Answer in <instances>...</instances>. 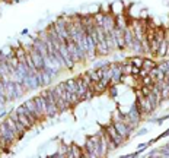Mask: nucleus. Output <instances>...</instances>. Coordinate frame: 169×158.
Segmentation results:
<instances>
[{
    "instance_id": "f257e3e1",
    "label": "nucleus",
    "mask_w": 169,
    "mask_h": 158,
    "mask_svg": "<svg viewBox=\"0 0 169 158\" xmlns=\"http://www.w3.org/2000/svg\"><path fill=\"white\" fill-rule=\"evenodd\" d=\"M99 148H101V136L98 133L86 138L83 146L86 157H99Z\"/></svg>"
},
{
    "instance_id": "f03ea898",
    "label": "nucleus",
    "mask_w": 169,
    "mask_h": 158,
    "mask_svg": "<svg viewBox=\"0 0 169 158\" xmlns=\"http://www.w3.org/2000/svg\"><path fill=\"white\" fill-rule=\"evenodd\" d=\"M42 95L45 97V101H47V117H55L60 111H58V108H57V105L54 103V98H52V95H51L50 92V88H45L44 91H42Z\"/></svg>"
},
{
    "instance_id": "7ed1b4c3",
    "label": "nucleus",
    "mask_w": 169,
    "mask_h": 158,
    "mask_svg": "<svg viewBox=\"0 0 169 158\" xmlns=\"http://www.w3.org/2000/svg\"><path fill=\"white\" fill-rule=\"evenodd\" d=\"M112 124L115 126V129H117V132H118L119 135L124 138V139H130V136H131V133L134 132V129L131 127V126H128L125 122H121V120H115V119H112Z\"/></svg>"
},
{
    "instance_id": "20e7f679",
    "label": "nucleus",
    "mask_w": 169,
    "mask_h": 158,
    "mask_svg": "<svg viewBox=\"0 0 169 158\" xmlns=\"http://www.w3.org/2000/svg\"><path fill=\"white\" fill-rule=\"evenodd\" d=\"M105 130H106V133H108V136H109V139L112 140L117 146H122L124 145V142H125V139L119 135L118 132H117V129H115V126L112 124V122L109 123V124H106L105 126Z\"/></svg>"
},
{
    "instance_id": "39448f33",
    "label": "nucleus",
    "mask_w": 169,
    "mask_h": 158,
    "mask_svg": "<svg viewBox=\"0 0 169 158\" xmlns=\"http://www.w3.org/2000/svg\"><path fill=\"white\" fill-rule=\"evenodd\" d=\"M23 104L26 105V107H28V110H29V111H31V113L35 116V119L38 120V123L47 119V117L44 116V113H42V111H41L38 107H36V104H35V101H34V98H29V100H26Z\"/></svg>"
},
{
    "instance_id": "423d86ee",
    "label": "nucleus",
    "mask_w": 169,
    "mask_h": 158,
    "mask_svg": "<svg viewBox=\"0 0 169 158\" xmlns=\"http://www.w3.org/2000/svg\"><path fill=\"white\" fill-rule=\"evenodd\" d=\"M109 68H111V70H112V79H111V84L117 85V84L121 82V79H122V76H124L122 69H121V63H118V62H112V63L109 65Z\"/></svg>"
},
{
    "instance_id": "0eeeda50",
    "label": "nucleus",
    "mask_w": 169,
    "mask_h": 158,
    "mask_svg": "<svg viewBox=\"0 0 169 158\" xmlns=\"http://www.w3.org/2000/svg\"><path fill=\"white\" fill-rule=\"evenodd\" d=\"M29 54H31V57H32V60H34V63H35V66H36V69L39 70H44L45 69V60H44V57L41 56V53L38 51L36 49H35L34 46H32V49L29 50Z\"/></svg>"
},
{
    "instance_id": "6e6552de",
    "label": "nucleus",
    "mask_w": 169,
    "mask_h": 158,
    "mask_svg": "<svg viewBox=\"0 0 169 158\" xmlns=\"http://www.w3.org/2000/svg\"><path fill=\"white\" fill-rule=\"evenodd\" d=\"M114 28H115V16L112 13H105L103 15V24H102L103 32H112Z\"/></svg>"
},
{
    "instance_id": "1a4fd4ad",
    "label": "nucleus",
    "mask_w": 169,
    "mask_h": 158,
    "mask_svg": "<svg viewBox=\"0 0 169 158\" xmlns=\"http://www.w3.org/2000/svg\"><path fill=\"white\" fill-rule=\"evenodd\" d=\"M4 82V88H6V98L7 101H13L16 100V87H15V81L9 79V81H3Z\"/></svg>"
},
{
    "instance_id": "9d476101",
    "label": "nucleus",
    "mask_w": 169,
    "mask_h": 158,
    "mask_svg": "<svg viewBox=\"0 0 169 158\" xmlns=\"http://www.w3.org/2000/svg\"><path fill=\"white\" fill-rule=\"evenodd\" d=\"M74 79H76V85H77L76 94H77V97L80 98V101H84V95H86V91H87V84L84 82L82 75H79V76L74 78Z\"/></svg>"
},
{
    "instance_id": "9b49d317",
    "label": "nucleus",
    "mask_w": 169,
    "mask_h": 158,
    "mask_svg": "<svg viewBox=\"0 0 169 158\" xmlns=\"http://www.w3.org/2000/svg\"><path fill=\"white\" fill-rule=\"evenodd\" d=\"M122 37H124V43H125V49H127V50H130V47H131V44H133V41H134L133 25H130V26H125Z\"/></svg>"
},
{
    "instance_id": "f8f14e48",
    "label": "nucleus",
    "mask_w": 169,
    "mask_h": 158,
    "mask_svg": "<svg viewBox=\"0 0 169 158\" xmlns=\"http://www.w3.org/2000/svg\"><path fill=\"white\" fill-rule=\"evenodd\" d=\"M4 123H6V124L10 127V130H12V132L16 135V139H17V140H20L22 138H23V136H25V133H20V130L17 129V126H16V123H15V120H13V119H12L9 114L6 116V119H4Z\"/></svg>"
},
{
    "instance_id": "ddd939ff",
    "label": "nucleus",
    "mask_w": 169,
    "mask_h": 158,
    "mask_svg": "<svg viewBox=\"0 0 169 158\" xmlns=\"http://www.w3.org/2000/svg\"><path fill=\"white\" fill-rule=\"evenodd\" d=\"M67 157H73V158H80V157H86L84 155V151L77 146V145H68V149H67Z\"/></svg>"
},
{
    "instance_id": "4468645a",
    "label": "nucleus",
    "mask_w": 169,
    "mask_h": 158,
    "mask_svg": "<svg viewBox=\"0 0 169 158\" xmlns=\"http://www.w3.org/2000/svg\"><path fill=\"white\" fill-rule=\"evenodd\" d=\"M16 110H17V111H22V113H23V114H25V116H26V117H28L29 120H31V123H32L34 126H36V124H38V120L35 119V116L32 114V113H31V111H29V110H28V107H26L25 104L19 105Z\"/></svg>"
},
{
    "instance_id": "2eb2a0df",
    "label": "nucleus",
    "mask_w": 169,
    "mask_h": 158,
    "mask_svg": "<svg viewBox=\"0 0 169 158\" xmlns=\"http://www.w3.org/2000/svg\"><path fill=\"white\" fill-rule=\"evenodd\" d=\"M149 75L154 79V82H156V81H163V79H165V73L159 69L157 66H154V68H152V69L149 70ZM165 81H166V79H165Z\"/></svg>"
},
{
    "instance_id": "dca6fc26",
    "label": "nucleus",
    "mask_w": 169,
    "mask_h": 158,
    "mask_svg": "<svg viewBox=\"0 0 169 158\" xmlns=\"http://www.w3.org/2000/svg\"><path fill=\"white\" fill-rule=\"evenodd\" d=\"M143 54H135V56H133V57H128V59H125L127 62H130L133 66H135V68H141L143 66Z\"/></svg>"
},
{
    "instance_id": "f3484780",
    "label": "nucleus",
    "mask_w": 169,
    "mask_h": 158,
    "mask_svg": "<svg viewBox=\"0 0 169 158\" xmlns=\"http://www.w3.org/2000/svg\"><path fill=\"white\" fill-rule=\"evenodd\" d=\"M41 78H42V87H48L51 84V81H52V76L47 69L41 70Z\"/></svg>"
},
{
    "instance_id": "a211bd4d",
    "label": "nucleus",
    "mask_w": 169,
    "mask_h": 158,
    "mask_svg": "<svg viewBox=\"0 0 169 158\" xmlns=\"http://www.w3.org/2000/svg\"><path fill=\"white\" fill-rule=\"evenodd\" d=\"M154 66H157V62H154L153 57H143V66L141 68H146V69H152Z\"/></svg>"
},
{
    "instance_id": "6ab92c4d",
    "label": "nucleus",
    "mask_w": 169,
    "mask_h": 158,
    "mask_svg": "<svg viewBox=\"0 0 169 158\" xmlns=\"http://www.w3.org/2000/svg\"><path fill=\"white\" fill-rule=\"evenodd\" d=\"M121 69H122V73L124 75H133V65L127 60L121 62Z\"/></svg>"
},
{
    "instance_id": "aec40b11",
    "label": "nucleus",
    "mask_w": 169,
    "mask_h": 158,
    "mask_svg": "<svg viewBox=\"0 0 169 158\" xmlns=\"http://www.w3.org/2000/svg\"><path fill=\"white\" fill-rule=\"evenodd\" d=\"M138 84H140V85L153 87V84H154V79H153L150 75H146V76H143V78H138Z\"/></svg>"
},
{
    "instance_id": "412c9836",
    "label": "nucleus",
    "mask_w": 169,
    "mask_h": 158,
    "mask_svg": "<svg viewBox=\"0 0 169 158\" xmlns=\"http://www.w3.org/2000/svg\"><path fill=\"white\" fill-rule=\"evenodd\" d=\"M66 89L67 91H70V92H73V94H76V91H77V85H76V79H67L66 82Z\"/></svg>"
},
{
    "instance_id": "4be33fe9",
    "label": "nucleus",
    "mask_w": 169,
    "mask_h": 158,
    "mask_svg": "<svg viewBox=\"0 0 169 158\" xmlns=\"http://www.w3.org/2000/svg\"><path fill=\"white\" fill-rule=\"evenodd\" d=\"M108 97H111V98H115L117 95H118V89H117V85H114V84H111L109 87H108Z\"/></svg>"
},
{
    "instance_id": "5701e85b",
    "label": "nucleus",
    "mask_w": 169,
    "mask_h": 158,
    "mask_svg": "<svg viewBox=\"0 0 169 158\" xmlns=\"http://www.w3.org/2000/svg\"><path fill=\"white\" fill-rule=\"evenodd\" d=\"M157 68L162 70L163 73L169 72V60H163V62H159V63H157Z\"/></svg>"
},
{
    "instance_id": "b1692460",
    "label": "nucleus",
    "mask_w": 169,
    "mask_h": 158,
    "mask_svg": "<svg viewBox=\"0 0 169 158\" xmlns=\"http://www.w3.org/2000/svg\"><path fill=\"white\" fill-rule=\"evenodd\" d=\"M160 98H162V101L169 100V89L168 88H163V89L160 91Z\"/></svg>"
},
{
    "instance_id": "393cba45",
    "label": "nucleus",
    "mask_w": 169,
    "mask_h": 158,
    "mask_svg": "<svg viewBox=\"0 0 169 158\" xmlns=\"http://www.w3.org/2000/svg\"><path fill=\"white\" fill-rule=\"evenodd\" d=\"M146 75H149V69H146V68H140L138 70V78H143V76H146Z\"/></svg>"
},
{
    "instance_id": "a878e982",
    "label": "nucleus",
    "mask_w": 169,
    "mask_h": 158,
    "mask_svg": "<svg viewBox=\"0 0 169 158\" xmlns=\"http://www.w3.org/2000/svg\"><path fill=\"white\" fill-rule=\"evenodd\" d=\"M169 116H166V117H160V119H157V124H160V123H163V120H166Z\"/></svg>"
},
{
    "instance_id": "bb28decb",
    "label": "nucleus",
    "mask_w": 169,
    "mask_h": 158,
    "mask_svg": "<svg viewBox=\"0 0 169 158\" xmlns=\"http://www.w3.org/2000/svg\"><path fill=\"white\" fill-rule=\"evenodd\" d=\"M20 34H22V35H26V34H28V29H23V31H22Z\"/></svg>"
},
{
    "instance_id": "cd10ccee",
    "label": "nucleus",
    "mask_w": 169,
    "mask_h": 158,
    "mask_svg": "<svg viewBox=\"0 0 169 158\" xmlns=\"http://www.w3.org/2000/svg\"><path fill=\"white\" fill-rule=\"evenodd\" d=\"M20 0H10V3H19Z\"/></svg>"
},
{
    "instance_id": "c85d7f7f",
    "label": "nucleus",
    "mask_w": 169,
    "mask_h": 158,
    "mask_svg": "<svg viewBox=\"0 0 169 158\" xmlns=\"http://www.w3.org/2000/svg\"><path fill=\"white\" fill-rule=\"evenodd\" d=\"M166 88L169 89V79H166Z\"/></svg>"
},
{
    "instance_id": "c756f323",
    "label": "nucleus",
    "mask_w": 169,
    "mask_h": 158,
    "mask_svg": "<svg viewBox=\"0 0 169 158\" xmlns=\"http://www.w3.org/2000/svg\"><path fill=\"white\" fill-rule=\"evenodd\" d=\"M3 3H10V0H1Z\"/></svg>"
},
{
    "instance_id": "7c9ffc66",
    "label": "nucleus",
    "mask_w": 169,
    "mask_h": 158,
    "mask_svg": "<svg viewBox=\"0 0 169 158\" xmlns=\"http://www.w3.org/2000/svg\"><path fill=\"white\" fill-rule=\"evenodd\" d=\"M0 136H1V129H0Z\"/></svg>"
},
{
    "instance_id": "2f4dec72",
    "label": "nucleus",
    "mask_w": 169,
    "mask_h": 158,
    "mask_svg": "<svg viewBox=\"0 0 169 158\" xmlns=\"http://www.w3.org/2000/svg\"><path fill=\"white\" fill-rule=\"evenodd\" d=\"M0 79H1V75H0Z\"/></svg>"
}]
</instances>
